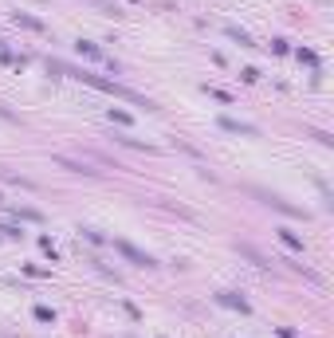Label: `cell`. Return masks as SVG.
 I'll list each match as a JSON object with an SVG mask.
<instances>
[{
	"instance_id": "obj_1",
	"label": "cell",
	"mask_w": 334,
	"mask_h": 338,
	"mask_svg": "<svg viewBox=\"0 0 334 338\" xmlns=\"http://www.w3.org/2000/svg\"><path fill=\"white\" fill-rule=\"evenodd\" d=\"M56 71L63 75H71V79H83V83H91V87H99V91H114V95H122V99H130V103H142L146 111H154V103L150 99H142V95H134V91H126V87H118L111 79H99V75H91V71H83V67H67V63H52Z\"/></svg>"
},
{
	"instance_id": "obj_2",
	"label": "cell",
	"mask_w": 334,
	"mask_h": 338,
	"mask_svg": "<svg viewBox=\"0 0 334 338\" xmlns=\"http://www.w3.org/2000/svg\"><path fill=\"white\" fill-rule=\"evenodd\" d=\"M118 252L122 256H130L134 264H142V268H154V256H146V252H138L134 244H126V240H118Z\"/></svg>"
},
{
	"instance_id": "obj_3",
	"label": "cell",
	"mask_w": 334,
	"mask_h": 338,
	"mask_svg": "<svg viewBox=\"0 0 334 338\" xmlns=\"http://www.w3.org/2000/svg\"><path fill=\"white\" fill-rule=\"evenodd\" d=\"M79 52H87L91 59H107V56H103V48H95V44H87V40H79Z\"/></svg>"
},
{
	"instance_id": "obj_4",
	"label": "cell",
	"mask_w": 334,
	"mask_h": 338,
	"mask_svg": "<svg viewBox=\"0 0 334 338\" xmlns=\"http://www.w3.org/2000/svg\"><path fill=\"white\" fill-rule=\"evenodd\" d=\"M221 126L224 130H240V134H256V126H240V122H232V118H224Z\"/></svg>"
},
{
	"instance_id": "obj_5",
	"label": "cell",
	"mask_w": 334,
	"mask_h": 338,
	"mask_svg": "<svg viewBox=\"0 0 334 338\" xmlns=\"http://www.w3.org/2000/svg\"><path fill=\"white\" fill-rule=\"evenodd\" d=\"M221 303H228V307H240V311H248V303H244V299H236L232 291H224V295H221Z\"/></svg>"
},
{
	"instance_id": "obj_6",
	"label": "cell",
	"mask_w": 334,
	"mask_h": 338,
	"mask_svg": "<svg viewBox=\"0 0 334 338\" xmlns=\"http://www.w3.org/2000/svg\"><path fill=\"white\" fill-rule=\"evenodd\" d=\"M16 20H20L24 28H36V32H44V24H40V20H32V16H16Z\"/></svg>"
}]
</instances>
